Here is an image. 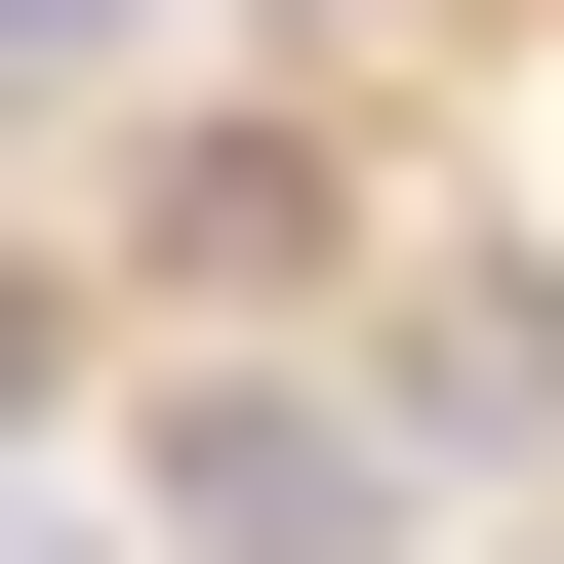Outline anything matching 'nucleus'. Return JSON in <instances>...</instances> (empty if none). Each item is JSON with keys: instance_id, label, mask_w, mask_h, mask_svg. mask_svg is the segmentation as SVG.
<instances>
[{"instance_id": "obj_1", "label": "nucleus", "mask_w": 564, "mask_h": 564, "mask_svg": "<svg viewBox=\"0 0 564 564\" xmlns=\"http://www.w3.org/2000/svg\"><path fill=\"white\" fill-rule=\"evenodd\" d=\"M403 484H444V444L323 403V364H202L162 403V564H403Z\"/></svg>"}, {"instance_id": "obj_2", "label": "nucleus", "mask_w": 564, "mask_h": 564, "mask_svg": "<svg viewBox=\"0 0 564 564\" xmlns=\"http://www.w3.org/2000/svg\"><path fill=\"white\" fill-rule=\"evenodd\" d=\"M121 41H162V0H0V121H41V82H121Z\"/></svg>"}, {"instance_id": "obj_3", "label": "nucleus", "mask_w": 564, "mask_h": 564, "mask_svg": "<svg viewBox=\"0 0 564 564\" xmlns=\"http://www.w3.org/2000/svg\"><path fill=\"white\" fill-rule=\"evenodd\" d=\"M0 403H41V282H0Z\"/></svg>"}]
</instances>
